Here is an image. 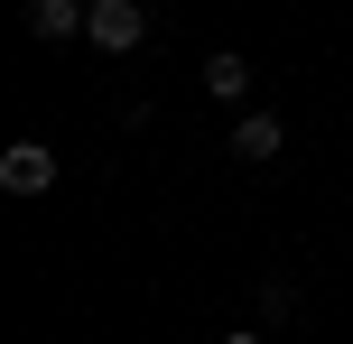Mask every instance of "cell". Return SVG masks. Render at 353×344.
I'll return each mask as SVG.
<instances>
[{"label":"cell","instance_id":"obj_1","mask_svg":"<svg viewBox=\"0 0 353 344\" xmlns=\"http://www.w3.org/2000/svg\"><path fill=\"white\" fill-rule=\"evenodd\" d=\"M84 37H93L103 56H130V47L149 37V10H140V0H93V10H84Z\"/></svg>","mask_w":353,"mask_h":344},{"label":"cell","instance_id":"obj_2","mask_svg":"<svg viewBox=\"0 0 353 344\" xmlns=\"http://www.w3.org/2000/svg\"><path fill=\"white\" fill-rule=\"evenodd\" d=\"M0 186H10V196H47L56 186V149L47 140H10L0 149Z\"/></svg>","mask_w":353,"mask_h":344},{"label":"cell","instance_id":"obj_3","mask_svg":"<svg viewBox=\"0 0 353 344\" xmlns=\"http://www.w3.org/2000/svg\"><path fill=\"white\" fill-rule=\"evenodd\" d=\"M288 149V130H279V112H242L232 121V159H251V168H270Z\"/></svg>","mask_w":353,"mask_h":344},{"label":"cell","instance_id":"obj_4","mask_svg":"<svg viewBox=\"0 0 353 344\" xmlns=\"http://www.w3.org/2000/svg\"><path fill=\"white\" fill-rule=\"evenodd\" d=\"M93 0H28V37H74Z\"/></svg>","mask_w":353,"mask_h":344},{"label":"cell","instance_id":"obj_5","mask_svg":"<svg viewBox=\"0 0 353 344\" xmlns=\"http://www.w3.org/2000/svg\"><path fill=\"white\" fill-rule=\"evenodd\" d=\"M205 93H214V103H242V93H251V56H205Z\"/></svg>","mask_w":353,"mask_h":344},{"label":"cell","instance_id":"obj_6","mask_svg":"<svg viewBox=\"0 0 353 344\" xmlns=\"http://www.w3.org/2000/svg\"><path fill=\"white\" fill-rule=\"evenodd\" d=\"M223 344H261V335H223Z\"/></svg>","mask_w":353,"mask_h":344}]
</instances>
